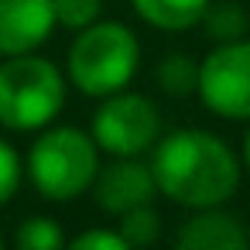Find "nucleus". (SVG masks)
I'll return each instance as SVG.
<instances>
[{
	"instance_id": "obj_14",
	"label": "nucleus",
	"mask_w": 250,
	"mask_h": 250,
	"mask_svg": "<svg viewBox=\"0 0 250 250\" xmlns=\"http://www.w3.org/2000/svg\"><path fill=\"white\" fill-rule=\"evenodd\" d=\"M120 219V233L127 236V243L134 247V250H141V247H151L154 240H158V233H161V223H158V212H154V206L147 202V206H137V209H130V212H124V216H117Z\"/></svg>"
},
{
	"instance_id": "obj_17",
	"label": "nucleus",
	"mask_w": 250,
	"mask_h": 250,
	"mask_svg": "<svg viewBox=\"0 0 250 250\" xmlns=\"http://www.w3.org/2000/svg\"><path fill=\"white\" fill-rule=\"evenodd\" d=\"M65 250H134L120 229H86L65 243Z\"/></svg>"
},
{
	"instance_id": "obj_4",
	"label": "nucleus",
	"mask_w": 250,
	"mask_h": 250,
	"mask_svg": "<svg viewBox=\"0 0 250 250\" xmlns=\"http://www.w3.org/2000/svg\"><path fill=\"white\" fill-rule=\"evenodd\" d=\"M24 171L38 195L52 202H72L93 188L100 171V144L79 127H45L28 151Z\"/></svg>"
},
{
	"instance_id": "obj_3",
	"label": "nucleus",
	"mask_w": 250,
	"mask_h": 250,
	"mask_svg": "<svg viewBox=\"0 0 250 250\" xmlns=\"http://www.w3.org/2000/svg\"><path fill=\"white\" fill-rule=\"evenodd\" d=\"M65 106V76L55 62L28 52L0 62V127L35 134L55 124Z\"/></svg>"
},
{
	"instance_id": "obj_8",
	"label": "nucleus",
	"mask_w": 250,
	"mask_h": 250,
	"mask_svg": "<svg viewBox=\"0 0 250 250\" xmlns=\"http://www.w3.org/2000/svg\"><path fill=\"white\" fill-rule=\"evenodd\" d=\"M55 31V0H0V55L38 52Z\"/></svg>"
},
{
	"instance_id": "obj_16",
	"label": "nucleus",
	"mask_w": 250,
	"mask_h": 250,
	"mask_svg": "<svg viewBox=\"0 0 250 250\" xmlns=\"http://www.w3.org/2000/svg\"><path fill=\"white\" fill-rule=\"evenodd\" d=\"M103 0H55V24L69 31H83L93 21H100Z\"/></svg>"
},
{
	"instance_id": "obj_5",
	"label": "nucleus",
	"mask_w": 250,
	"mask_h": 250,
	"mask_svg": "<svg viewBox=\"0 0 250 250\" xmlns=\"http://www.w3.org/2000/svg\"><path fill=\"white\" fill-rule=\"evenodd\" d=\"M89 134L100 144V151H106L113 158H141L158 144L161 117L147 96L130 93V86H127L120 93L103 96L100 110L93 113Z\"/></svg>"
},
{
	"instance_id": "obj_2",
	"label": "nucleus",
	"mask_w": 250,
	"mask_h": 250,
	"mask_svg": "<svg viewBox=\"0 0 250 250\" xmlns=\"http://www.w3.org/2000/svg\"><path fill=\"white\" fill-rule=\"evenodd\" d=\"M65 69L79 93L103 100L134 83L141 69V42L124 21H93L89 28L76 31Z\"/></svg>"
},
{
	"instance_id": "obj_11",
	"label": "nucleus",
	"mask_w": 250,
	"mask_h": 250,
	"mask_svg": "<svg viewBox=\"0 0 250 250\" xmlns=\"http://www.w3.org/2000/svg\"><path fill=\"white\" fill-rule=\"evenodd\" d=\"M202 28H206V35L219 45V42H236V38H247V28H250V18H247V11L236 4V0H212V4L206 7V14H202V21H199Z\"/></svg>"
},
{
	"instance_id": "obj_10",
	"label": "nucleus",
	"mask_w": 250,
	"mask_h": 250,
	"mask_svg": "<svg viewBox=\"0 0 250 250\" xmlns=\"http://www.w3.org/2000/svg\"><path fill=\"white\" fill-rule=\"evenodd\" d=\"M212 0H130L134 14L158 31H188L202 21Z\"/></svg>"
},
{
	"instance_id": "obj_13",
	"label": "nucleus",
	"mask_w": 250,
	"mask_h": 250,
	"mask_svg": "<svg viewBox=\"0 0 250 250\" xmlns=\"http://www.w3.org/2000/svg\"><path fill=\"white\" fill-rule=\"evenodd\" d=\"M154 79H158V86L168 96H192L195 93V83H199V62H192L182 52L165 55L158 62V69H154Z\"/></svg>"
},
{
	"instance_id": "obj_12",
	"label": "nucleus",
	"mask_w": 250,
	"mask_h": 250,
	"mask_svg": "<svg viewBox=\"0 0 250 250\" xmlns=\"http://www.w3.org/2000/svg\"><path fill=\"white\" fill-rule=\"evenodd\" d=\"M65 229L52 216H28L14 233V250H65Z\"/></svg>"
},
{
	"instance_id": "obj_6",
	"label": "nucleus",
	"mask_w": 250,
	"mask_h": 250,
	"mask_svg": "<svg viewBox=\"0 0 250 250\" xmlns=\"http://www.w3.org/2000/svg\"><path fill=\"white\" fill-rule=\"evenodd\" d=\"M195 93L223 120H250V38L219 42L199 62Z\"/></svg>"
},
{
	"instance_id": "obj_15",
	"label": "nucleus",
	"mask_w": 250,
	"mask_h": 250,
	"mask_svg": "<svg viewBox=\"0 0 250 250\" xmlns=\"http://www.w3.org/2000/svg\"><path fill=\"white\" fill-rule=\"evenodd\" d=\"M24 182V158L11 141L0 137V206H7Z\"/></svg>"
},
{
	"instance_id": "obj_7",
	"label": "nucleus",
	"mask_w": 250,
	"mask_h": 250,
	"mask_svg": "<svg viewBox=\"0 0 250 250\" xmlns=\"http://www.w3.org/2000/svg\"><path fill=\"white\" fill-rule=\"evenodd\" d=\"M93 192H96V206H100L103 212L124 216V212H130V209H137V206L154 202L158 182H154L151 161H141V158H117V161H110L106 168L96 171Z\"/></svg>"
},
{
	"instance_id": "obj_19",
	"label": "nucleus",
	"mask_w": 250,
	"mask_h": 250,
	"mask_svg": "<svg viewBox=\"0 0 250 250\" xmlns=\"http://www.w3.org/2000/svg\"><path fill=\"white\" fill-rule=\"evenodd\" d=\"M0 250H4V236H0Z\"/></svg>"
},
{
	"instance_id": "obj_18",
	"label": "nucleus",
	"mask_w": 250,
	"mask_h": 250,
	"mask_svg": "<svg viewBox=\"0 0 250 250\" xmlns=\"http://www.w3.org/2000/svg\"><path fill=\"white\" fill-rule=\"evenodd\" d=\"M243 165L250 171V127H247V137H243Z\"/></svg>"
},
{
	"instance_id": "obj_9",
	"label": "nucleus",
	"mask_w": 250,
	"mask_h": 250,
	"mask_svg": "<svg viewBox=\"0 0 250 250\" xmlns=\"http://www.w3.org/2000/svg\"><path fill=\"white\" fill-rule=\"evenodd\" d=\"M175 250H250V233L243 219L226 212L223 206L195 209V216L182 223Z\"/></svg>"
},
{
	"instance_id": "obj_1",
	"label": "nucleus",
	"mask_w": 250,
	"mask_h": 250,
	"mask_svg": "<svg viewBox=\"0 0 250 250\" xmlns=\"http://www.w3.org/2000/svg\"><path fill=\"white\" fill-rule=\"evenodd\" d=\"M151 171L158 192L185 209L226 206L243 178V161L212 130L182 127L151 147Z\"/></svg>"
}]
</instances>
